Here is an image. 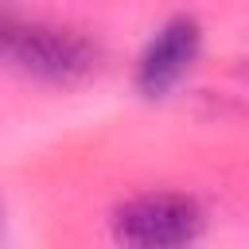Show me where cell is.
<instances>
[{
	"label": "cell",
	"mask_w": 249,
	"mask_h": 249,
	"mask_svg": "<svg viewBox=\"0 0 249 249\" xmlns=\"http://www.w3.org/2000/svg\"><path fill=\"white\" fill-rule=\"evenodd\" d=\"M4 58H12V66L27 78L62 89L82 86L101 70V47L89 35L58 23H16Z\"/></svg>",
	"instance_id": "1"
},
{
	"label": "cell",
	"mask_w": 249,
	"mask_h": 249,
	"mask_svg": "<svg viewBox=\"0 0 249 249\" xmlns=\"http://www.w3.org/2000/svg\"><path fill=\"white\" fill-rule=\"evenodd\" d=\"M202 54V27L195 16H171L140 51L136 58V93L148 101L167 97L198 62Z\"/></svg>",
	"instance_id": "3"
},
{
	"label": "cell",
	"mask_w": 249,
	"mask_h": 249,
	"mask_svg": "<svg viewBox=\"0 0 249 249\" xmlns=\"http://www.w3.org/2000/svg\"><path fill=\"white\" fill-rule=\"evenodd\" d=\"M12 27H16V19L8 16V8L0 4V58L8 54V39H12Z\"/></svg>",
	"instance_id": "4"
},
{
	"label": "cell",
	"mask_w": 249,
	"mask_h": 249,
	"mask_svg": "<svg viewBox=\"0 0 249 249\" xmlns=\"http://www.w3.org/2000/svg\"><path fill=\"white\" fill-rule=\"evenodd\" d=\"M113 237L132 249H179L202 237L206 214L191 195L179 191H144L124 198L113 218Z\"/></svg>",
	"instance_id": "2"
}]
</instances>
